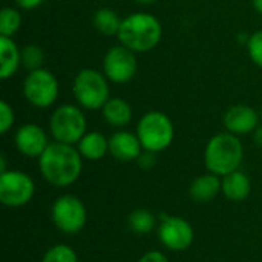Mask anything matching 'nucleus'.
Returning <instances> with one entry per match:
<instances>
[{
  "label": "nucleus",
  "instance_id": "nucleus-33",
  "mask_svg": "<svg viewBox=\"0 0 262 262\" xmlns=\"http://www.w3.org/2000/svg\"><path fill=\"white\" fill-rule=\"evenodd\" d=\"M261 115H262V111H261Z\"/></svg>",
  "mask_w": 262,
  "mask_h": 262
},
{
  "label": "nucleus",
  "instance_id": "nucleus-6",
  "mask_svg": "<svg viewBox=\"0 0 262 262\" xmlns=\"http://www.w3.org/2000/svg\"><path fill=\"white\" fill-rule=\"evenodd\" d=\"M49 132L54 141L64 144H78L88 132V120L81 107L75 104L58 106L49 118Z\"/></svg>",
  "mask_w": 262,
  "mask_h": 262
},
{
  "label": "nucleus",
  "instance_id": "nucleus-15",
  "mask_svg": "<svg viewBox=\"0 0 262 262\" xmlns=\"http://www.w3.org/2000/svg\"><path fill=\"white\" fill-rule=\"evenodd\" d=\"M221 187H223L221 177L207 172L192 181V184L189 187V195L195 203L204 204V203L213 201L220 195Z\"/></svg>",
  "mask_w": 262,
  "mask_h": 262
},
{
  "label": "nucleus",
  "instance_id": "nucleus-20",
  "mask_svg": "<svg viewBox=\"0 0 262 262\" xmlns=\"http://www.w3.org/2000/svg\"><path fill=\"white\" fill-rule=\"evenodd\" d=\"M92 25L100 34H103L106 37H112V35L117 37L120 26H121V18L118 17V14L114 9L100 8L94 12Z\"/></svg>",
  "mask_w": 262,
  "mask_h": 262
},
{
  "label": "nucleus",
  "instance_id": "nucleus-3",
  "mask_svg": "<svg viewBox=\"0 0 262 262\" xmlns=\"http://www.w3.org/2000/svg\"><path fill=\"white\" fill-rule=\"evenodd\" d=\"M244 160V146L238 135L221 132L213 135L204 149V166L207 172L226 177L239 169Z\"/></svg>",
  "mask_w": 262,
  "mask_h": 262
},
{
  "label": "nucleus",
  "instance_id": "nucleus-17",
  "mask_svg": "<svg viewBox=\"0 0 262 262\" xmlns=\"http://www.w3.org/2000/svg\"><path fill=\"white\" fill-rule=\"evenodd\" d=\"M221 181H223V187H221L223 195L233 203L246 201L252 193L250 178L244 172H241L239 169L223 177Z\"/></svg>",
  "mask_w": 262,
  "mask_h": 262
},
{
  "label": "nucleus",
  "instance_id": "nucleus-7",
  "mask_svg": "<svg viewBox=\"0 0 262 262\" xmlns=\"http://www.w3.org/2000/svg\"><path fill=\"white\" fill-rule=\"evenodd\" d=\"M21 92L25 100L38 109L51 107L60 94V86L57 77L45 68L29 71L23 80Z\"/></svg>",
  "mask_w": 262,
  "mask_h": 262
},
{
  "label": "nucleus",
  "instance_id": "nucleus-18",
  "mask_svg": "<svg viewBox=\"0 0 262 262\" xmlns=\"http://www.w3.org/2000/svg\"><path fill=\"white\" fill-rule=\"evenodd\" d=\"M77 149L83 160L98 161L109 154V138L97 130L86 132V135L78 141Z\"/></svg>",
  "mask_w": 262,
  "mask_h": 262
},
{
  "label": "nucleus",
  "instance_id": "nucleus-16",
  "mask_svg": "<svg viewBox=\"0 0 262 262\" xmlns=\"http://www.w3.org/2000/svg\"><path fill=\"white\" fill-rule=\"evenodd\" d=\"M21 66V49L12 37L0 35V78L9 80Z\"/></svg>",
  "mask_w": 262,
  "mask_h": 262
},
{
  "label": "nucleus",
  "instance_id": "nucleus-14",
  "mask_svg": "<svg viewBox=\"0 0 262 262\" xmlns=\"http://www.w3.org/2000/svg\"><path fill=\"white\" fill-rule=\"evenodd\" d=\"M141 152L143 146L137 134H132L129 130H118L109 138V154L118 161H137Z\"/></svg>",
  "mask_w": 262,
  "mask_h": 262
},
{
  "label": "nucleus",
  "instance_id": "nucleus-5",
  "mask_svg": "<svg viewBox=\"0 0 262 262\" xmlns=\"http://www.w3.org/2000/svg\"><path fill=\"white\" fill-rule=\"evenodd\" d=\"M137 137L144 150L163 152L173 143L175 127L172 120L160 111L146 112L137 124Z\"/></svg>",
  "mask_w": 262,
  "mask_h": 262
},
{
  "label": "nucleus",
  "instance_id": "nucleus-24",
  "mask_svg": "<svg viewBox=\"0 0 262 262\" xmlns=\"http://www.w3.org/2000/svg\"><path fill=\"white\" fill-rule=\"evenodd\" d=\"M41 262H78V256L71 246L57 244L46 250Z\"/></svg>",
  "mask_w": 262,
  "mask_h": 262
},
{
  "label": "nucleus",
  "instance_id": "nucleus-26",
  "mask_svg": "<svg viewBox=\"0 0 262 262\" xmlns=\"http://www.w3.org/2000/svg\"><path fill=\"white\" fill-rule=\"evenodd\" d=\"M14 121H15V114H14V109L12 106L2 100L0 101V134H8L11 130V127L14 126Z\"/></svg>",
  "mask_w": 262,
  "mask_h": 262
},
{
  "label": "nucleus",
  "instance_id": "nucleus-29",
  "mask_svg": "<svg viewBox=\"0 0 262 262\" xmlns=\"http://www.w3.org/2000/svg\"><path fill=\"white\" fill-rule=\"evenodd\" d=\"M14 2H15V5H17L20 9H23V11L35 9V8H38V6L43 3V0H14Z\"/></svg>",
  "mask_w": 262,
  "mask_h": 262
},
{
  "label": "nucleus",
  "instance_id": "nucleus-10",
  "mask_svg": "<svg viewBox=\"0 0 262 262\" xmlns=\"http://www.w3.org/2000/svg\"><path fill=\"white\" fill-rule=\"evenodd\" d=\"M138 69L137 54L121 43L107 49L103 58V72L109 81L123 84L130 81Z\"/></svg>",
  "mask_w": 262,
  "mask_h": 262
},
{
  "label": "nucleus",
  "instance_id": "nucleus-31",
  "mask_svg": "<svg viewBox=\"0 0 262 262\" xmlns=\"http://www.w3.org/2000/svg\"><path fill=\"white\" fill-rule=\"evenodd\" d=\"M252 5H253L255 11L262 15V0H252Z\"/></svg>",
  "mask_w": 262,
  "mask_h": 262
},
{
  "label": "nucleus",
  "instance_id": "nucleus-32",
  "mask_svg": "<svg viewBox=\"0 0 262 262\" xmlns=\"http://www.w3.org/2000/svg\"><path fill=\"white\" fill-rule=\"evenodd\" d=\"M134 2H137V3H140V5H152V3H155L157 0H134Z\"/></svg>",
  "mask_w": 262,
  "mask_h": 262
},
{
  "label": "nucleus",
  "instance_id": "nucleus-28",
  "mask_svg": "<svg viewBox=\"0 0 262 262\" xmlns=\"http://www.w3.org/2000/svg\"><path fill=\"white\" fill-rule=\"evenodd\" d=\"M138 262H169L167 256L158 250H150V252H146Z\"/></svg>",
  "mask_w": 262,
  "mask_h": 262
},
{
  "label": "nucleus",
  "instance_id": "nucleus-11",
  "mask_svg": "<svg viewBox=\"0 0 262 262\" xmlns=\"http://www.w3.org/2000/svg\"><path fill=\"white\" fill-rule=\"evenodd\" d=\"M158 238L166 249L172 252H184L192 246L195 232L187 220L164 215L158 227Z\"/></svg>",
  "mask_w": 262,
  "mask_h": 262
},
{
  "label": "nucleus",
  "instance_id": "nucleus-12",
  "mask_svg": "<svg viewBox=\"0 0 262 262\" xmlns=\"http://www.w3.org/2000/svg\"><path fill=\"white\" fill-rule=\"evenodd\" d=\"M14 143L17 150L28 158H40L46 147L51 144L48 134L43 127L34 123H26L15 130Z\"/></svg>",
  "mask_w": 262,
  "mask_h": 262
},
{
  "label": "nucleus",
  "instance_id": "nucleus-4",
  "mask_svg": "<svg viewBox=\"0 0 262 262\" xmlns=\"http://www.w3.org/2000/svg\"><path fill=\"white\" fill-rule=\"evenodd\" d=\"M72 94L86 111L103 109L106 101L111 98L109 80L104 72H100L94 68L81 69L72 81Z\"/></svg>",
  "mask_w": 262,
  "mask_h": 262
},
{
  "label": "nucleus",
  "instance_id": "nucleus-22",
  "mask_svg": "<svg viewBox=\"0 0 262 262\" xmlns=\"http://www.w3.org/2000/svg\"><path fill=\"white\" fill-rule=\"evenodd\" d=\"M21 26V12L17 8L5 6L0 11V35L12 37Z\"/></svg>",
  "mask_w": 262,
  "mask_h": 262
},
{
  "label": "nucleus",
  "instance_id": "nucleus-1",
  "mask_svg": "<svg viewBox=\"0 0 262 262\" xmlns=\"http://www.w3.org/2000/svg\"><path fill=\"white\" fill-rule=\"evenodd\" d=\"M40 173L54 187H69L81 175L83 157L72 144L54 141L38 158Z\"/></svg>",
  "mask_w": 262,
  "mask_h": 262
},
{
  "label": "nucleus",
  "instance_id": "nucleus-23",
  "mask_svg": "<svg viewBox=\"0 0 262 262\" xmlns=\"http://www.w3.org/2000/svg\"><path fill=\"white\" fill-rule=\"evenodd\" d=\"M45 63V52L38 45H26L21 48V66H25L28 71H35L43 68Z\"/></svg>",
  "mask_w": 262,
  "mask_h": 262
},
{
  "label": "nucleus",
  "instance_id": "nucleus-13",
  "mask_svg": "<svg viewBox=\"0 0 262 262\" xmlns=\"http://www.w3.org/2000/svg\"><path fill=\"white\" fill-rule=\"evenodd\" d=\"M224 126L227 132L238 135V137L253 134V130L259 126V115L252 106L235 104L226 111Z\"/></svg>",
  "mask_w": 262,
  "mask_h": 262
},
{
  "label": "nucleus",
  "instance_id": "nucleus-19",
  "mask_svg": "<svg viewBox=\"0 0 262 262\" xmlns=\"http://www.w3.org/2000/svg\"><path fill=\"white\" fill-rule=\"evenodd\" d=\"M101 114H103L104 121L114 127L127 126L132 120V115H134L132 106L120 97H111L106 101V104L103 106Z\"/></svg>",
  "mask_w": 262,
  "mask_h": 262
},
{
  "label": "nucleus",
  "instance_id": "nucleus-21",
  "mask_svg": "<svg viewBox=\"0 0 262 262\" xmlns=\"http://www.w3.org/2000/svg\"><path fill=\"white\" fill-rule=\"evenodd\" d=\"M127 224L134 233L146 235V233H150L157 227V218L147 209H137V210L130 212V215L127 218Z\"/></svg>",
  "mask_w": 262,
  "mask_h": 262
},
{
  "label": "nucleus",
  "instance_id": "nucleus-25",
  "mask_svg": "<svg viewBox=\"0 0 262 262\" xmlns=\"http://www.w3.org/2000/svg\"><path fill=\"white\" fill-rule=\"evenodd\" d=\"M247 52H249L250 60L258 68H262V31H256L249 37Z\"/></svg>",
  "mask_w": 262,
  "mask_h": 262
},
{
  "label": "nucleus",
  "instance_id": "nucleus-30",
  "mask_svg": "<svg viewBox=\"0 0 262 262\" xmlns=\"http://www.w3.org/2000/svg\"><path fill=\"white\" fill-rule=\"evenodd\" d=\"M252 137H253V143H255L256 146L262 147V124H259V126L253 130Z\"/></svg>",
  "mask_w": 262,
  "mask_h": 262
},
{
  "label": "nucleus",
  "instance_id": "nucleus-2",
  "mask_svg": "<svg viewBox=\"0 0 262 262\" xmlns=\"http://www.w3.org/2000/svg\"><path fill=\"white\" fill-rule=\"evenodd\" d=\"M163 37V26L160 20L147 12H135L121 20L118 31V41L134 51L143 54L155 49Z\"/></svg>",
  "mask_w": 262,
  "mask_h": 262
},
{
  "label": "nucleus",
  "instance_id": "nucleus-9",
  "mask_svg": "<svg viewBox=\"0 0 262 262\" xmlns=\"http://www.w3.org/2000/svg\"><path fill=\"white\" fill-rule=\"evenodd\" d=\"M35 193L34 180L21 170L0 173V201L3 206L18 209L26 206Z\"/></svg>",
  "mask_w": 262,
  "mask_h": 262
},
{
  "label": "nucleus",
  "instance_id": "nucleus-8",
  "mask_svg": "<svg viewBox=\"0 0 262 262\" xmlns=\"http://www.w3.org/2000/svg\"><path fill=\"white\" fill-rule=\"evenodd\" d=\"M51 216L54 226L60 232L66 235H75L84 229L88 221V210L78 196L66 193L54 201Z\"/></svg>",
  "mask_w": 262,
  "mask_h": 262
},
{
  "label": "nucleus",
  "instance_id": "nucleus-27",
  "mask_svg": "<svg viewBox=\"0 0 262 262\" xmlns=\"http://www.w3.org/2000/svg\"><path fill=\"white\" fill-rule=\"evenodd\" d=\"M157 154L155 152H150V150H144L140 154V157L137 158V164L143 169V170H150L155 163H157Z\"/></svg>",
  "mask_w": 262,
  "mask_h": 262
}]
</instances>
